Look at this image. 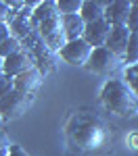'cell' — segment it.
I'll use <instances>...</instances> for the list:
<instances>
[{"instance_id":"6da1fadb","label":"cell","mask_w":138,"mask_h":156,"mask_svg":"<svg viewBox=\"0 0 138 156\" xmlns=\"http://www.w3.org/2000/svg\"><path fill=\"white\" fill-rule=\"evenodd\" d=\"M100 102L109 112L117 117L132 119L138 115V96L124 79H109L100 90Z\"/></svg>"},{"instance_id":"7a4b0ae2","label":"cell","mask_w":138,"mask_h":156,"mask_svg":"<svg viewBox=\"0 0 138 156\" xmlns=\"http://www.w3.org/2000/svg\"><path fill=\"white\" fill-rule=\"evenodd\" d=\"M67 137L69 142L82 150H92L100 146L105 131H103V125L92 117H73L67 125Z\"/></svg>"},{"instance_id":"3957f363","label":"cell","mask_w":138,"mask_h":156,"mask_svg":"<svg viewBox=\"0 0 138 156\" xmlns=\"http://www.w3.org/2000/svg\"><path fill=\"white\" fill-rule=\"evenodd\" d=\"M124 65V60L119 58L117 54H113L109 48L100 46V48H92V54L88 58L86 67L92 73H99V75H113L115 71H119Z\"/></svg>"},{"instance_id":"277c9868","label":"cell","mask_w":138,"mask_h":156,"mask_svg":"<svg viewBox=\"0 0 138 156\" xmlns=\"http://www.w3.org/2000/svg\"><path fill=\"white\" fill-rule=\"evenodd\" d=\"M40 37H42V42H44V46L50 50V52H59V50L65 46V34H63V23H61V15H54V17H50L46 21H42V23L36 27Z\"/></svg>"},{"instance_id":"5b68a950","label":"cell","mask_w":138,"mask_h":156,"mask_svg":"<svg viewBox=\"0 0 138 156\" xmlns=\"http://www.w3.org/2000/svg\"><path fill=\"white\" fill-rule=\"evenodd\" d=\"M34 102V94H23L11 90L4 98H0V117L2 119H19Z\"/></svg>"},{"instance_id":"8992f818","label":"cell","mask_w":138,"mask_h":156,"mask_svg":"<svg viewBox=\"0 0 138 156\" xmlns=\"http://www.w3.org/2000/svg\"><path fill=\"white\" fill-rule=\"evenodd\" d=\"M90 54H92V48L88 46L82 37L80 40H71V42H65V46L59 50V56L65 62L73 65V67H86Z\"/></svg>"},{"instance_id":"52a82bcc","label":"cell","mask_w":138,"mask_h":156,"mask_svg":"<svg viewBox=\"0 0 138 156\" xmlns=\"http://www.w3.org/2000/svg\"><path fill=\"white\" fill-rule=\"evenodd\" d=\"M109 31H111V25L107 23L105 19H100V21L88 23L86 27H84V36H82V40L86 42L90 48H100V46H105Z\"/></svg>"},{"instance_id":"ba28073f","label":"cell","mask_w":138,"mask_h":156,"mask_svg":"<svg viewBox=\"0 0 138 156\" xmlns=\"http://www.w3.org/2000/svg\"><path fill=\"white\" fill-rule=\"evenodd\" d=\"M128 15H130V2L128 0L105 2V21L111 27H125Z\"/></svg>"},{"instance_id":"9c48e42d","label":"cell","mask_w":138,"mask_h":156,"mask_svg":"<svg viewBox=\"0 0 138 156\" xmlns=\"http://www.w3.org/2000/svg\"><path fill=\"white\" fill-rule=\"evenodd\" d=\"M42 79H44V77H42V71L36 69V67H32L29 71L13 77V87H15L17 92H23V94H34L38 87L42 85Z\"/></svg>"},{"instance_id":"30bf717a","label":"cell","mask_w":138,"mask_h":156,"mask_svg":"<svg viewBox=\"0 0 138 156\" xmlns=\"http://www.w3.org/2000/svg\"><path fill=\"white\" fill-rule=\"evenodd\" d=\"M34 67V60L32 56L21 50V52H17V54H13L9 58H4V67H2V73L4 75H9V77H17V75H21V73L29 71Z\"/></svg>"},{"instance_id":"8fae6325","label":"cell","mask_w":138,"mask_h":156,"mask_svg":"<svg viewBox=\"0 0 138 156\" xmlns=\"http://www.w3.org/2000/svg\"><path fill=\"white\" fill-rule=\"evenodd\" d=\"M128 40H130L128 27H111V31L107 36V42H105V48H109L113 54H117L121 58L125 52V46H128Z\"/></svg>"},{"instance_id":"7c38bea8","label":"cell","mask_w":138,"mask_h":156,"mask_svg":"<svg viewBox=\"0 0 138 156\" xmlns=\"http://www.w3.org/2000/svg\"><path fill=\"white\" fill-rule=\"evenodd\" d=\"M61 23H63V34H65V40L67 42L80 40V37L84 36L86 23L82 21L80 15H65V17H61Z\"/></svg>"},{"instance_id":"4fadbf2b","label":"cell","mask_w":138,"mask_h":156,"mask_svg":"<svg viewBox=\"0 0 138 156\" xmlns=\"http://www.w3.org/2000/svg\"><path fill=\"white\" fill-rule=\"evenodd\" d=\"M54 15H59L57 2H50V0H46V2H36L34 11H32V15H29V27L36 29L42 21H46V19L54 17Z\"/></svg>"},{"instance_id":"5bb4252c","label":"cell","mask_w":138,"mask_h":156,"mask_svg":"<svg viewBox=\"0 0 138 156\" xmlns=\"http://www.w3.org/2000/svg\"><path fill=\"white\" fill-rule=\"evenodd\" d=\"M80 17L84 23H94L105 19V2H96V0H84L82 9H80Z\"/></svg>"},{"instance_id":"9a60e30c","label":"cell","mask_w":138,"mask_h":156,"mask_svg":"<svg viewBox=\"0 0 138 156\" xmlns=\"http://www.w3.org/2000/svg\"><path fill=\"white\" fill-rule=\"evenodd\" d=\"M121 60L125 62V67L138 62V34H130V40H128V46H125Z\"/></svg>"},{"instance_id":"2e32d148","label":"cell","mask_w":138,"mask_h":156,"mask_svg":"<svg viewBox=\"0 0 138 156\" xmlns=\"http://www.w3.org/2000/svg\"><path fill=\"white\" fill-rule=\"evenodd\" d=\"M23 50V46H21V40L19 37L11 36L9 40H4L2 44H0V58H9V56H13V54H17V52H21Z\"/></svg>"},{"instance_id":"e0dca14e","label":"cell","mask_w":138,"mask_h":156,"mask_svg":"<svg viewBox=\"0 0 138 156\" xmlns=\"http://www.w3.org/2000/svg\"><path fill=\"white\" fill-rule=\"evenodd\" d=\"M80 9H82L80 0H59L57 2V11H59L61 17H65V15H80Z\"/></svg>"},{"instance_id":"ac0fdd59","label":"cell","mask_w":138,"mask_h":156,"mask_svg":"<svg viewBox=\"0 0 138 156\" xmlns=\"http://www.w3.org/2000/svg\"><path fill=\"white\" fill-rule=\"evenodd\" d=\"M124 81L132 87V92L138 96V62L124 69Z\"/></svg>"},{"instance_id":"d6986e66","label":"cell","mask_w":138,"mask_h":156,"mask_svg":"<svg viewBox=\"0 0 138 156\" xmlns=\"http://www.w3.org/2000/svg\"><path fill=\"white\" fill-rule=\"evenodd\" d=\"M128 31L130 34H138V0L130 2V15H128Z\"/></svg>"},{"instance_id":"ffe728a7","label":"cell","mask_w":138,"mask_h":156,"mask_svg":"<svg viewBox=\"0 0 138 156\" xmlns=\"http://www.w3.org/2000/svg\"><path fill=\"white\" fill-rule=\"evenodd\" d=\"M11 90H15L13 87V77H9V75H0V98H4Z\"/></svg>"},{"instance_id":"44dd1931","label":"cell","mask_w":138,"mask_h":156,"mask_svg":"<svg viewBox=\"0 0 138 156\" xmlns=\"http://www.w3.org/2000/svg\"><path fill=\"white\" fill-rule=\"evenodd\" d=\"M13 15V6L9 2H0V23H9Z\"/></svg>"},{"instance_id":"7402d4cb","label":"cell","mask_w":138,"mask_h":156,"mask_svg":"<svg viewBox=\"0 0 138 156\" xmlns=\"http://www.w3.org/2000/svg\"><path fill=\"white\" fill-rule=\"evenodd\" d=\"M6 156H29L27 152H25L21 146H17V144H11L9 146V154Z\"/></svg>"},{"instance_id":"603a6c76","label":"cell","mask_w":138,"mask_h":156,"mask_svg":"<svg viewBox=\"0 0 138 156\" xmlns=\"http://www.w3.org/2000/svg\"><path fill=\"white\" fill-rule=\"evenodd\" d=\"M13 34H11V25L9 23H0V44L4 42V40H9Z\"/></svg>"},{"instance_id":"cb8c5ba5","label":"cell","mask_w":138,"mask_h":156,"mask_svg":"<svg viewBox=\"0 0 138 156\" xmlns=\"http://www.w3.org/2000/svg\"><path fill=\"white\" fill-rule=\"evenodd\" d=\"M11 146V137H9V133L4 131V129H0V150H6Z\"/></svg>"},{"instance_id":"d4e9b609","label":"cell","mask_w":138,"mask_h":156,"mask_svg":"<svg viewBox=\"0 0 138 156\" xmlns=\"http://www.w3.org/2000/svg\"><path fill=\"white\" fill-rule=\"evenodd\" d=\"M9 154V148H6V150H0V156H6Z\"/></svg>"},{"instance_id":"484cf974","label":"cell","mask_w":138,"mask_h":156,"mask_svg":"<svg viewBox=\"0 0 138 156\" xmlns=\"http://www.w3.org/2000/svg\"><path fill=\"white\" fill-rule=\"evenodd\" d=\"M2 67H4V60L0 58V75H2Z\"/></svg>"},{"instance_id":"4316f807","label":"cell","mask_w":138,"mask_h":156,"mask_svg":"<svg viewBox=\"0 0 138 156\" xmlns=\"http://www.w3.org/2000/svg\"><path fill=\"white\" fill-rule=\"evenodd\" d=\"M2 121H4V119H2V117H0V125H2Z\"/></svg>"}]
</instances>
